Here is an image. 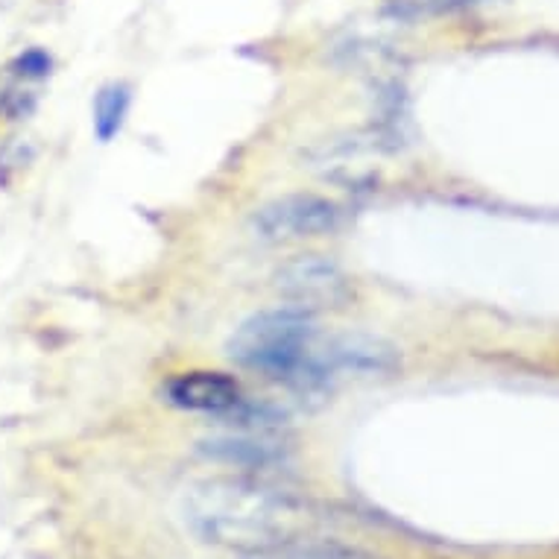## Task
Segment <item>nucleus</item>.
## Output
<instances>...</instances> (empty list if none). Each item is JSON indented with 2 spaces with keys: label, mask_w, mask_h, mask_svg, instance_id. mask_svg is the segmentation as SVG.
Wrapping results in <instances>:
<instances>
[{
  "label": "nucleus",
  "mask_w": 559,
  "mask_h": 559,
  "mask_svg": "<svg viewBox=\"0 0 559 559\" xmlns=\"http://www.w3.org/2000/svg\"><path fill=\"white\" fill-rule=\"evenodd\" d=\"M275 559H376L367 550L355 548V545H346V542L337 539H317V536H299V539L287 542V545H278L273 550H264Z\"/></svg>",
  "instance_id": "6e6552de"
},
{
  "label": "nucleus",
  "mask_w": 559,
  "mask_h": 559,
  "mask_svg": "<svg viewBox=\"0 0 559 559\" xmlns=\"http://www.w3.org/2000/svg\"><path fill=\"white\" fill-rule=\"evenodd\" d=\"M278 296L299 311H320V308H343L355 296L352 278L343 266L325 255H299L275 270L273 278Z\"/></svg>",
  "instance_id": "39448f33"
},
{
  "label": "nucleus",
  "mask_w": 559,
  "mask_h": 559,
  "mask_svg": "<svg viewBox=\"0 0 559 559\" xmlns=\"http://www.w3.org/2000/svg\"><path fill=\"white\" fill-rule=\"evenodd\" d=\"M129 111L127 85H106L94 100V132L100 141H111L118 135Z\"/></svg>",
  "instance_id": "1a4fd4ad"
},
{
  "label": "nucleus",
  "mask_w": 559,
  "mask_h": 559,
  "mask_svg": "<svg viewBox=\"0 0 559 559\" xmlns=\"http://www.w3.org/2000/svg\"><path fill=\"white\" fill-rule=\"evenodd\" d=\"M165 402L179 411L205 413V416H217V419H229L231 425H238L249 399L238 381L226 372L197 369V372H182L167 381Z\"/></svg>",
  "instance_id": "423d86ee"
},
{
  "label": "nucleus",
  "mask_w": 559,
  "mask_h": 559,
  "mask_svg": "<svg viewBox=\"0 0 559 559\" xmlns=\"http://www.w3.org/2000/svg\"><path fill=\"white\" fill-rule=\"evenodd\" d=\"M402 358L399 348L384 337L346 331V334H317L305 348L302 364L287 386L296 390H331L343 381H376L393 376Z\"/></svg>",
  "instance_id": "f03ea898"
},
{
  "label": "nucleus",
  "mask_w": 559,
  "mask_h": 559,
  "mask_svg": "<svg viewBox=\"0 0 559 559\" xmlns=\"http://www.w3.org/2000/svg\"><path fill=\"white\" fill-rule=\"evenodd\" d=\"M182 519L205 545L264 554L308 536L320 515L287 489L258 477H205L185 489Z\"/></svg>",
  "instance_id": "f257e3e1"
},
{
  "label": "nucleus",
  "mask_w": 559,
  "mask_h": 559,
  "mask_svg": "<svg viewBox=\"0 0 559 559\" xmlns=\"http://www.w3.org/2000/svg\"><path fill=\"white\" fill-rule=\"evenodd\" d=\"M200 451L209 460L226 463V466L249 468H273L287 463L290 449L287 442L270 437V431H252V428H240V433H223V437H209L200 442Z\"/></svg>",
  "instance_id": "0eeeda50"
},
{
  "label": "nucleus",
  "mask_w": 559,
  "mask_h": 559,
  "mask_svg": "<svg viewBox=\"0 0 559 559\" xmlns=\"http://www.w3.org/2000/svg\"><path fill=\"white\" fill-rule=\"evenodd\" d=\"M243 559H275L270 554H243Z\"/></svg>",
  "instance_id": "9b49d317"
},
{
  "label": "nucleus",
  "mask_w": 559,
  "mask_h": 559,
  "mask_svg": "<svg viewBox=\"0 0 559 559\" xmlns=\"http://www.w3.org/2000/svg\"><path fill=\"white\" fill-rule=\"evenodd\" d=\"M320 334L317 322L299 308H278L249 317L229 340L231 360L240 367L255 369L261 376L290 384L302 364L305 348Z\"/></svg>",
  "instance_id": "7ed1b4c3"
},
{
  "label": "nucleus",
  "mask_w": 559,
  "mask_h": 559,
  "mask_svg": "<svg viewBox=\"0 0 559 559\" xmlns=\"http://www.w3.org/2000/svg\"><path fill=\"white\" fill-rule=\"evenodd\" d=\"M346 221L348 209L343 202L317 193H287L261 205L252 226L264 240H305L334 235Z\"/></svg>",
  "instance_id": "20e7f679"
},
{
  "label": "nucleus",
  "mask_w": 559,
  "mask_h": 559,
  "mask_svg": "<svg viewBox=\"0 0 559 559\" xmlns=\"http://www.w3.org/2000/svg\"><path fill=\"white\" fill-rule=\"evenodd\" d=\"M15 71L27 80H41L50 74V56L45 50H27L15 59Z\"/></svg>",
  "instance_id": "9d476101"
}]
</instances>
